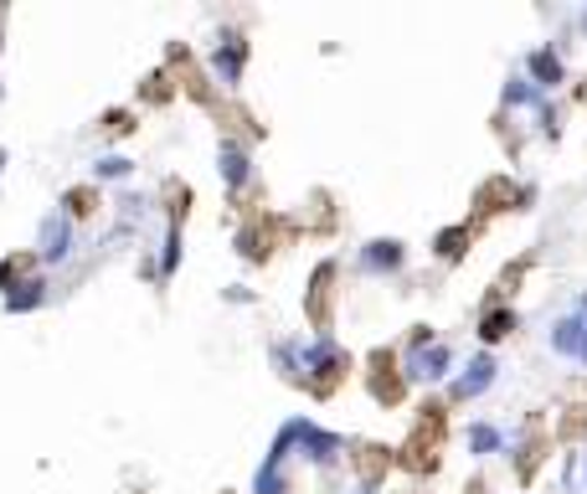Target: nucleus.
I'll return each mask as SVG.
<instances>
[{"instance_id": "1", "label": "nucleus", "mask_w": 587, "mask_h": 494, "mask_svg": "<svg viewBox=\"0 0 587 494\" xmlns=\"http://www.w3.org/2000/svg\"><path fill=\"white\" fill-rule=\"evenodd\" d=\"M453 371V351L444 340H433L428 330H417L408 345V356H402V376L408 381H444Z\"/></svg>"}, {"instance_id": "2", "label": "nucleus", "mask_w": 587, "mask_h": 494, "mask_svg": "<svg viewBox=\"0 0 587 494\" xmlns=\"http://www.w3.org/2000/svg\"><path fill=\"white\" fill-rule=\"evenodd\" d=\"M495 376H500V360L489 356V351H479V356L464 366V371L453 376V402H474V396H485L489 387H495Z\"/></svg>"}, {"instance_id": "3", "label": "nucleus", "mask_w": 587, "mask_h": 494, "mask_svg": "<svg viewBox=\"0 0 587 494\" xmlns=\"http://www.w3.org/2000/svg\"><path fill=\"white\" fill-rule=\"evenodd\" d=\"M37 248L47 263H62V257L73 253V221H67V212H47L37 221Z\"/></svg>"}, {"instance_id": "4", "label": "nucleus", "mask_w": 587, "mask_h": 494, "mask_svg": "<svg viewBox=\"0 0 587 494\" xmlns=\"http://www.w3.org/2000/svg\"><path fill=\"white\" fill-rule=\"evenodd\" d=\"M551 351H557V356H567V360H583L587 366V319L577 315V309H572V315H562L557 319V325H551Z\"/></svg>"}, {"instance_id": "5", "label": "nucleus", "mask_w": 587, "mask_h": 494, "mask_svg": "<svg viewBox=\"0 0 587 494\" xmlns=\"http://www.w3.org/2000/svg\"><path fill=\"white\" fill-rule=\"evenodd\" d=\"M408 263V248L397 238H372L361 248V274H397Z\"/></svg>"}, {"instance_id": "6", "label": "nucleus", "mask_w": 587, "mask_h": 494, "mask_svg": "<svg viewBox=\"0 0 587 494\" xmlns=\"http://www.w3.org/2000/svg\"><path fill=\"white\" fill-rule=\"evenodd\" d=\"M207 62H212V73L222 83H237V78H242V62H248V41L227 31V37H222L212 52H207Z\"/></svg>"}, {"instance_id": "7", "label": "nucleus", "mask_w": 587, "mask_h": 494, "mask_svg": "<svg viewBox=\"0 0 587 494\" xmlns=\"http://www.w3.org/2000/svg\"><path fill=\"white\" fill-rule=\"evenodd\" d=\"M299 448H304V458H310V464H335V458H340V448H346V438H340V433H320L310 417H304Z\"/></svg>"}, {"instance_id": "8", "label": "nucleus", "mask_w": 587, "mask_h": 494, "mask_svg": "<svg viewBox=\"0 0 587 494\" xmlns=\"http://www.w3.org/2000/svg\"><path fill=\"white\" fill-rule=\"evenodd\" d=\"M526 78L536 83L541 93H551L557 83L567 78V67H562V58H557L551 47H536V52H530V58H526Z\"/></svg>"}, {"instance_id": "9", "label": "nucleus", "mask_w": 587, "mask_h": 494, "mask_svg": "<svg viewBox=\"0 0 587 494\" xmlns=\"http://www.w3.org/2000/svg\"><path fill=\"white\" fill-rule=\"evenodd\" d=\"M216 160H222V180H227V191H242L248 176H253V160H248V150H242L237 139H222Z\"/></svg>"}, {"instance_id": "10", "label": "nucleus", "mask_w": 587, "mask_h": 494, "mask_svg": "<svg viewBox=\"0 0 587 494\" xmlns=\"http://www.w3.org/2000/svg\"><path fill=\"white\" fill-rule=\"evenodd\" d=\"M340 360H346V356H340V345L325 340V335L304 345V371H310V376H335V371H340Z\"/></svg>"}, {"instance_id": "11", "label": "nucleus", "mask_w": 587, "mask_h": 494, "mask_svg": "<svg viewBox=\"0 0 587 494\" xmlns=\"http://www.w3.org/2000/svg\"><path fill=\"white\" fill-rule=\"evenodd\" d=\"M464 443H470L474 458H495L505 454V433L495 428V422H470V433H464Z\"/></svg>"}, {"instance_id": "12", "label": "nucleus", "mask_w": 587, "mask_h": 494, "mask_svg": "<svg viewBox=\"0 0 587 494\" xmlns=\"http://www.w3.org/2000/svg\"><path fill=\"white\" fill-rule=\"evenodd\" d=\"M505 103L510 109H536V114H541V109H547V93H541L530 78H510L505 83Z\"/></svg>"}, {"instance_id": "13", "label": "nucleus", "mask_w": 587, "mask_h": 494, "mask_svg": "<svg viewBox=\"0 0 587 494\" xmlns=\"http://www.w3.org/2000/svg\"><path fill=\"white\" fill-rule=\"evenodd\" d=\"M253 494H289V474H284V464H258V474H253Z\"/></svg>"}, {"instance_id": "14", "label": "nucleus", "mask_w": 587, "mask_h": 494, "mask_svg": "<svg viewBox=\"0 0 587 494\" xmlns=\"http://www.w3.org/2000/svg\"><path fill=\"white\" fill-rule=\"evenodd\" d=\"M41 299H47V278H26V283H16V294H5V309L21 315V309H32Z\"/></svg>"}, {"instance_id": "15", "label": "nucleus", "mask_w": 587, "mask_h": 494, "mask_svg": "<svg viewBox=\"0 0 587 494\" xmlns=\"http://www.w3.org/2000/svg\"><path fill=\"white\" fill-rule=\"evenodd\" d=\"M510 330H515V309H489V315L479 319V340H485V345L505 340Z\"/></svg>"}, {"instance_id": "16", "label": "nucleus", "mask_w": 587, "mask_h": 494, "mask_svg": "<svg viewBox=\"0 0 587 494\" xmlns=\"http://www.w3.org/2000/svg\"><path fill=\"white\" fill-rule=\"evenodd\" d=\"M129 170H135V160H129V155H114V150L93 160V180H124Z\"/></svg>"}, {"instance_id": "17", "label": "nucleus", "mask_w": 587, "mask_h": 494, "mask_svg": "<svg viewBox=\"0 0 587 494\" xmlns=\"http://www.w3.org/2000/svg\"><path fill=\"white\" fill-rule=\"evenodd\" d=\"M176 263H180V221L171 217V227H165V257H160V274L171 278L176 274Z\"/></svg>"}, {"instance_id": "18", "label": "nucleus", "mask_w": 587, "mask_h": 494, "mask_svg": "<svg viewBox=\"0 0 587 494\" xmlns=\"http://www.w3.org/2000/svg\"><path fill=\"white\" fill-rule=\"evenodd\" d=\"M464 238H470L464 227H453V232H438V257H459V253H464Z\"/></svg>"}, {"instance_id": "19", "label": "nucleus", "mask_w": 587, "mask_h": 494, "mask_svg": "<svg viewBox=\"0 0 587 494\" xmlns=\"http://www.w3.org/2000/svg\"><path fill=\"white\" fill-rule=\"evenodd\" d=\"M572 309H577V315H583V319H587V294H583V299H577V304H572Z\"/></svg>"}, {"instance_id": "20", "label": "nucleus", "mask_w": 587, "mask_h": 494, "mask_svg": "<svg viewBox=\"0 0 587 494\" xmlns=\"http://www.w3.org/2000/svg\"><path fill=\"white\" fill-rule=\"evenodd\" d=\"M583 484H587V454H583Z\"/></svg>"}, {"instance_id": "21", "label": "nucleus", "mask_w": 587, "mask_h": 494, "mask_svg": "<svg viewBox=\"0 0 587 494\" xmlns=\"http://www.w3.org/2000/svg\"><path fill=\"white\" fill-rule=\"evenodd\" d=\"M0 170H5V150H0Z\"/></svg>"}, {"instance_id": "22", "label": "nucleus", "mask_w": 587, "mask_h": 494, "mask_svg": "<svg viewBox=\"0 0 587 494\" xmlns=\"http://www.w3.org/2000/svg\"><path fill=\"white\" fill-rule=\"evenodd\" d=\"M355 494H372V490H355Z\"/></svg>"}, {"instance_id": "23", "label": "nucleus", "mask_w": 587, "mask_h": 494, "mask_svg": "<svg viewBox=\"0 0 587 494\" xmlns=\"http://www.w3.org/2000/svg\"><path fill=\"white\" fill-rule=\"evenodd\" d=\"M583 26H587V11H583Z\"/></svg>"}]
</instances>
